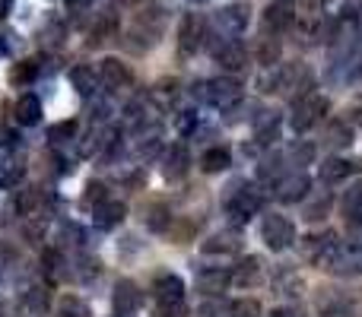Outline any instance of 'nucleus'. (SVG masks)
Wrapping results in <instances>:
<instances>
[{"instance_id":"obj_1","label":"nucleus","mask_w":362,"mask_h":317,"mask_svg":"<svg viewBox=\"0 0 362 317\" xmlns=\"http://www.w3.org/2000/svg\"><path fill=\"white\" fill-rule=\"evenodd\" d=\"M264 92H280V95H302L312 89V73L305 64H283V67H270V73L261 80Z\"/></svg>"},{"instance_id":"obj_2","label":"nucleus","mask_w":362,"mask_h":317,"mask_svg":"<svg viewBox=\"0 0 362 317\" xmlns=\"http://www.w3.org/2000/svg\"><path fill=\"white\" fill-rule=\"evenodd\" d=\"M163 29H165V10L159 4H150L146 10L137 13V19H134L131 32H127V48L131 51H150L153 44L159 42Z\"/></svg>"},{"instance_id":"obj_3","label":"nucleus","mask_w":362,"mask_h":317,"mask_svg":"<svg viewBox=\"0 0 362 317\" xmlns=\"http://www.w3.org/2000/svg\"><path fill=\"white\" fill-rule=\"evenodd\" d=\"M327 108H331V102H327V95L321 92H302L293 99V112H289V127H293L296 133H308L312 127H318L321 121H325Z\"/></svg>"},{"instance_id":"obj_4","label":"nucleus","mask_w":362,"mask_h":317,"mask_svg":"<svg viewBox=\"0 0 362 317\" xmlns=\"http://www.w3.org/2000/svg\"><path fill=\"white\" fill-rule=\"evenodd\" d=\"M264 206V193L257 184H232L226 193V216L235 225H245L251 216H257Z\"/></svg>"},{"instance_id":"obj_5","label":"nucleus","mask_w":362,"mask_h":317,"mask_svg":"<svg viewBox=\"0 0 362 317\" xmlns=\"http://www.w3.org/2000/svg\"><path fill=\"white\" fill-rule=\"evenodd\" d=\"M340 238L337 232H312V235L299 238V251L302 257H305L308 263H315L318 270H327L331 267V261L340 254Z\"/></svg>"},{"instance_id":"obj_6","label":"nucleus","mask_w":362,"mask_h":317,"mask_svg":"<svg viewBox=\"0 0 362 317\" xmlns=\"http://www.w3.org/2000/svg\"><path fill=\"white\" fill-rule=\"evenodd\" d=\"M261 241L267 244L274 254H280V251L296 244V225L289 222L283 213H267L261 222Z\"/></svg>"},{"instance_id":"obj_7","label":"nucleus","mask_w":362,"mask_h":317,"mask_svg":"<svg viewBox=\"0 0 362 317\" xmlns=\"http://www.w3.org/2000/svg\"><path fill=\"white\" fill-rule=\"evenodd\" d=\"M327 44H331V54L334 61H350V54L359 48V25L356 19H340L337 25L331 29V35H327Z\"/></svg>"},{"instance_id":"obj_8","label":"nucleus","mask_w":362,"mask_h":317,"mask_svg":"<svg viewBox=\"0 0 362 317\" xmlns=\"http://www.w3.org/2000/svg\"><path fill=\"white\" fill-rule=\"evenodd\" d=\"M204 99L210 102L213 108H219V112H232V108L242 102V83L232 80V76H219V80H210V83H206Z\"/></svg>"},{"instance_id":"obj_9","label":"nucleus","mask_w":362,"mask_h":317,"mask_svg":"<svg viewBox=\"0 0 362 317\" xmlns=\"http://www.w3.org/2000/svg\"><path fill=\"white\" fill-rule=\"evenodd\" d=\"M308 191H312V178H308L302 168H293V172H286L274 184V197L280 200V203H299V200L308 197Z\"/></svg>"},{"instance_id":"obj_10","label":"nucleus","mask_w":362,"mask_h":317,"mask_svg":"<svg viewBox=\"0 0 362 317\" xmlns=\"http://www.w3.org/2000/svg\"><path fill=\"white\" fill-rule=\"evenodd\" d=\"M213 61L226 70V73H238V70L248 67V48L235 38H226V42L213 44Z\"/></svg>"},{"instance_id":"obj_11","label":"nucleus","mask_w":362,"mask_h":317,"mask_svg":"<svg viewBox=\"0 0 362 317\" xmlns=\"http://www.w3.org/2000/svg\"><path fill=\"white\" fill-rule=\"evenodd\" d=\"M99 83L105 89H112V92H121V89H127L134 83V73L124 61H118V57H105V61L99 64Z\"/></svg>"},{"instance_id":"obj_12","label":"nucleus","mask_w":362,"mask_h":317,"mask_svg":"<svg viewBox=\"0 0 362 317\" xmlns=\"http://www.w3.org/2000/svg\"><path fill=\"white\" fill-rule=\"evenodd\" d=\"M187 168H191V152H187L185 143H172L159 159V172H163L165 181H181L187 174Z\"/></svg>"},{"instance_id":"obj_13","label":"nucleus","mask_w":362,"mask_h":317,"mask_svg":"<svg viewBox=\"0 0 362 317\" xmlns=\"http://www.w3.org/2000/svg\"><path fill=\"white\" fill-rule=\"evenodd\" d=\"M204 38H206L204 19H200L197 13H187V16L181 19V25H178V48L185 51V54H194V51L204 44Z\"/></svg>"},{"instance_id":"obj_14","label":"nucleus","mask_w":362,"mask_h":317,"mask_svg":"<svg viewBox=\"0 0 362 317\" xmlns=\"http://www.w3.org/2000/svg\"><path fill=\"white\" fill-rule=\"evenodd\" d=\"M251 23V6L248 4H229L216 13V25L226 32V35H238L245 32Z\"/></svg>"},{"instance_id":"obj_15","label":"nucleus","mask_w":362,"mask_h":317,"mask_svg":"<svg viewBox=\"0 0 362 317\" xmlns=\"http://www.w3.org/2000/svg\"><path fill=\"white\" fill-rule=\"evenodd\" d=\"M124 219H127V206L121 203V200H102V203L93 210V225H95L99 232L118 229Z\"/></svg>"},{"instance_id":"obj_16","label":"nucleus","mask_w":362,"mask_h":317,"mask_svg":"<svg viewBox=\"0 0 362 317\" xmlns=\"http://www.w3.org/2000/svg\"><path fill=\"white\" fill-rule=\"evenodd\" d=\"M229 286H232V273L223 267H206L197 273V292H204L206 299H219Z\"/></svg>"},{"instance_id":"obj_17","label":"nucleus","mask_w":362,"mask_h":317,"mask_svg":"<svg viewBox=\"0 0 362 317\" xmlns=\"http://www.w3.org/2000/svg\"><path fill=\"white\" fill-rule=\"evenodd\" d=\"M112 305L118 314H134L140 305H144V295H140L137 282L131 280H118L115 282V292H112Z\"/></svg>"},{"instance_id":"obj_18","label":"nucleus","mask_w":362,"mask_h":317,"mask_svg":"<svg viewBox=\"0 0 362 317\" xmlns=\"http://www.w3.org/2000/svg\"><path fill=\"white\" fill-rule=\"evenodd\" d=\"M327 273H334L337 280H356V276H362V251L340 248V254L331 261Z\"/></svg>"},{"instance_id":"obj_19","label":"nucleus","mask_w":362,"mask_h":317,"mask_svg":"<svg viewBox=\"0 0 362 317\" xmlns=\"http://www.w3.org/2000/svg\"><path fill=\"white\" fill-rule=\"evenodd\" d=\"M356 172H362V162L334 156V159H325V165L318 168V178L325 181V184H337V181H346L350 174H356Z\"/></svg>"},{"instance_id":"obj_20","label":"nucleus","mask_w":362,"mask_h":317,"mask_svg":"<svg viewBox=\"0 0 362 317\" xmlns=\"http://www.w3.org/2000/svg\"><path fill=\"white\" fill-rule=\"evenodd\" d=\"M296 25V10H293V4H280V0H274V4L264 10V29L267 32H286V29H293Z\"/></svg>"},{"instance_id":"obj_21","label":"nucleus","mask_w":362,"mask_h":317,"mask_svg":"<svg viewBox=\"0 0 362 317\" xmlns=\"http://www.w3.org/2000/svg\"><path fill=\"white\" fill-rule=\"evenodd\" d=\"M153 292H156V301H163V305H178V301H185V280L175 273H163L153 286Z\"/></svg>"},{"instance_id":"obj_22","label":"nucleus","mask_w":362,"mask_h":317,"mask_svg":"<svg viewBox=\"0 0 362 317\" xmlns=\"http://www.w3.org/2000/svg\"><path fill=\"white\" fill-rule=\"evenodd\" d=\"M353 124L350 121H344V118H334L331 124L325 127V146L327 150H350L353 146Z\"/></svg>"},{"instance_id":"obj_23","label":"nucleus","mask_w":362,"mask_h":317,"mask_svg":"<svg viewBox=\"0 0 362 317\" xmlns=\"http://www.w3.org/2000/svg\"><path fill=\"white\" fill-rule=\"evenodd\" d=\"M200 251H204V254H210V257H232V254H238V251H242V238H238L235 232H219V235L206 238Z\"/></svg>"},{"instance_id":"obj_24","label":"nucleus","mask_w":362,"mask_h":317,"mask_svg":"<svg viewBox=\"0 0 362 317\" xmlns=\"http://www.w3.org/2000/svg\"><path fill=\"white\" fill-rule=\"evenodd\" d=\"M255 140L257 146H270L274 140H280V114L276 112H261L255 118Z\"/></svg>"},{"instance_id":"obj_25","label":"nucleus","mask_w":362,"mask_h":317,"mask_svg":"<svg viewBox=\"0 0 362 317\" xmlns=\"http://www.w3.org/2000/svg\"><path fill=\"white\" fill-rule=\"evenodd\" d=\"M289 162H286V152H270V156L261 159V165H257V178L264 181V184H276V181L286 174Z\"/></svg>"},{"instance_id":"obj_26","label":"nucleus","mask_w":362,"mask_h":317,"mask_svg":"<svg viewBox=\"0 0 362 317\" xmlns=\"http://www.w3.org/2000/svg\"><path fill=\"white\" fill-rule=\"evenodd\" d=\"M13 118L23 127H35L38 121H42V102H38L35 95H23V99L13 105Z\"/></svg>"},{"instance_id":"obj_27","label":"nucleus","mask_w":362,"mask_h":317,"mask_svg":"<svg viewBox=\"0 0 362 317\" xmlns=\"http://www.w3.org/2000/svg\"><path fill=\"white\" fill-rule=\"evenodd\" d=\"M70 83H74V89L80 95H93L95 86H99V70L86 67V64H76V67L70 70Z\"/></svg>"},{"instance_id":"obj_28","label":"nucleus","mask_w":362,"mask_h":317,"mask_svg":"<svg viewBox=\"0 0 362 317\" xmlns=\"http://www.w3.org/2000/svg\"><path fill=\"white\" fill-rule=\"evenodd\" d=\"M331 206H334V197H331V193H327V191H318L305 206H302V219H305V222H321V219L331 213Z\"/></svg>"},{"instance_id":"obj_29","label":"nucleus","mask_w":362,"mask_h":317,"mask_svg":"<svg viewBox=\"0 0 362 317\" xmlns=\"http://www.w3.org/2000/svg\"><path fill=\"white\" fill-rule=\"evenodd\" d=\"M115 32H118V16L108 10V13H102V16L95 19L93 32H89V44H93V48H99V44H105Z\"/></svg>"},{"instance_id":"obj_30","label":"nucleus","mask_w":362,"mask_h":317,"mask_svg":"<svg viewBox=\"0 0 362 317\" xmlns=\"http://www.w3.org/2000/svg\"><path fill=\"white\" fill-rule=\"evenodd\" d=\"M229 165H232V152L226 150V146H213V150H206L204 156H200V168H204L206 174H219Z\"/></svg>"},{"instance_id":"obj_31","label":"nucleus","mask_w":362,"mask_h":317,"mask_svg":"<svg viewBox=\"0 0 362 317\" xmlns=\"http://www.w3.org/2000/svg\"><path fill=\"white\" fill-rule=\"evenodd\" d=\"M257 280H261V261H257V257H242L238 267L232 270V282H238V286H255Z\"/></svg>"},{"instance_id":"obj_32","label":"nucleus","mask_w":362,"mask_h":317,"mask_svg":"<svg viewBox=\"0 0 362 317\" xmlns=\"http://www.w3.org/2000/svg\"><path fill=\"white\" fill-rule=\"evenodd\" d=\"M257 64H261V67H276V64H280V54H283V48H280V42H276V38H270V35H264L261 42H257Z\"/></svg>"},{"instance_id":"obj_33","label":"nucleus","mask_w":362,"mask_h":317,"mask_svg":"<svg viewBox=\"0 0 362 317\" xmlns=\"http://www.w3.org/2000/svg\"><path fill=\"white\" fill-rule=\"evenodd\" d=\"M35 76H38V61H32V57L16 61L10 67V83H13V86H29Z\"/></svg>"},{"instance_id":"obj_34","label":"nucleus","mask_w":362,"mask_h":317,"mask_svg":"<svg viewBox=\"0 0 362 317\" xmlns=\"http://www.w3.org/2000/svg\"><path fill=\"white\" fill-rule=\"evenodd\" d=\"M54 317H89V308L80 295H61L54 305Z\"/></svg>"},{"instance_id":"obj_35","label":"nucleus","mask_w":362,"mask_h":317,"mask_svg":"<svg viewBox=\"0 0 362 317\" xmlns=\"http://www.w3.org/2000/svg\"><path fill=\"white\" fill-rule=\"evenodd\" d=\"M42 203H45V197H42V191H38V187L19 191V197H16V213H19V216H35V213L42 210Z\"/></svg>"},{"instance_id":"obj_36","label":"nucleus","mask_w":362,"mask_h":317,"mask_svg":"<svg viewBox=\"0 0 362 317\" xmlns=\"http://www.w3.org/2000/svg\"><path fill=\"white\" fill-rule=\"evenodd\" d=\"M23 308L29 314H45L48 311V289L45 286H32V289H25V295H23Z\"/></svg>"},{"instance_id":"obj_37","label":"nucleus","mask_w":362,"mask_h":317,"mask_svg":"<svg viewBox=\"0 0 362 317\" xmlns=\"http://www.w3.org/2000/svg\"><path fill=\"white\" fill-rule=\"evenodd\" d=\"M38 38H42L45 51H57V48H64V42H67V29H64L61 23H48Z\"/></svg>"},{"instance_id":"obj_38","label":"nucleus","mask_w":362,"mask_h":317,"mask_svg":"<svg viewBox=\"0 0 362 317\" xmlns=\"http://www.w3.org/2000/svg\"><path fill=\"white\" fill-rule=\"evenodd\" d=\"M340 210H344L346 219H359L362 216V184H353L350 191L340 200Z\"/></svg>"},{"instance_id":"obj_39","label":"nucleus","mask_w":362,"mask_h":317,"mask_svg":"<svg viewBox=\"0 0 362 317\" xmlns=\"http://www.w3.org/2000/svg\"><path fill=\"white\" fill-rule=\"evenodd\" d=\"M312 159H315V146L305 143V140H299V143H293L286 150V162H289V165H299L302 168V165H308Z\"/></svg>"},{"instance_id":"obj_40","label":"nucleus","mask_w":362,"mask_h":317,"mask_svg":"<svg viewBox=\"0 0 362 317\" xmlns=\"http://www.w3.org/2000/svg\"><path fill=\"white\" fill-rule=\"evenodd\" d=\"M229 317H261V301L257 299H238L229 305Z\"/></svg>"},{"instance_id":"obj_41","label":"nucleus","mask_w":362,"mask_h":317,"mask_svg":"<svg viewBox=\"0 0 362 317\" xmlns=\"http://www.w3.org/2000/svg\"><path fill=\"white\" fill-rule=\"evenodd\" d=\"M23 174H25V168H23V162H6V165H0V187H13V184H19L23 181Z\"/></svg>"},{"instance_id":"obj_42","label":"nucleus","mask_w":362,"mask_h":317,"mask_svg":"<svg viewBox=\"0 0 362 317\" xmlns=\"http://www.w3.org/2000/svg\"><path fill=\"white\" fill-rule=\"evenodd\" d=\"M102 200H108L105 197V184H102V181H89L86 184V191H83V206H99Z\"/></svg>"},{"instance_id":"obj_43","label":"nucleus","mask_w":362,"mask_h":317,"mask_svg":"<svg viewBox=\"0 0 362 317\" xmlns=\"http://www.w3.org/2000/svg\"><path fill=\"white\" fill-rule=\"evenodd\" d=\"M76 137V121H64V124L48 127V140L51 143H64V140H74Z\"/></svg>"},{"instance_id":"obj_44","label":"nucleus","mask_w":362,"mask_h":317,"mask_svg":"<svg viewBox=\"0 0 362 317\" xmlns=\"http://www.w3.org/2000/svg\"><path fill=\"white\" fill-rule=\"evenodd\" d=\"M346 248L362 251V216L359 219H346Z\"/></svg>"},{"instance_id":"obj_45","label":"nucleus","mask_w":362,"mask_h":317,"mask_svg":"<svg viewBox=\"0 0 362 317\" xmlns=\"http://www.w3.org/2000/svg\"><path fill=\"white\" fill-rule=\"evenodd\" d=\"M146 225H150L153 232H163L165 225H169V210H165V206H156V210L150 213V219H146Z\"/></svg>"},{"instance_id":"obj_46","label":"nucleus","mask_w":362,"mask_h":317,"mask_svg":"<svg viewBox=\"0 0 362 317\" xmlns=\"http://www.w3.org/2000/svg\"><path fill=\"white\" fill-rule=\"evenodd\" d=\"M229 314V305H223V301H204L200 305V317H223Z\"/></svg>"},{"instance_id":"obj_47","label":"nucleus","mask_w":362,"mask_h":317,"mask_svg":"<svg viewBox=\"0 0 362 317\" xmlns=\"http://www.w3.org/2000/svg\"><path fill=\"white\" fill-rule=\"evenodd\" d=\"M187 311H185V301H178V305H163L159 301V308H156V314L153 317H185Z\"/></svg>"},{"instance_id":"obj_48","label":"nucleus","mask_w":362,"mask_h":317,"mask_svg":"<svg viewBox=\"0 0 362 317\" xmlns=\"http://www.w3.org/2000/svg\"><path fill=\"white\" fill-rule=\"evenodd\" d=\"M194 127H197V114H194V112H185V114L178 118V131H181V133H191Z\"/></svg>"},{"instance_id":"obj_49","label":"nucleus","mask_w":362,"mask_h":317,"mask_svg":"<svg viewBox=\"0 0 362 317\" xmlns=\"http://www.w3.org/2000/svg\"><path fill=\"white\" fill-rule=\"evenodd\" d=\"M270 317H302V314H299V308H276Z\"/></svg>"},{"instance_id":"obj_50","label":"nucleus","mask_w":362,"mask_h":317,"mask_svg":"<svg viewBox=\"0 0 362 317\" xmlns=\"http://www.w3.org/2000/svg\"><path fill=\"white\" fill-rule=\"evenodd\" d=\"M64 4H67L70 10H76V13H80V10H86V6L93 4V0H64Z\"/></svg>"},{"instance_id":"obj_51","label":"nucleus","mask_w":362,"mask_h":317,"mask_svg":"<svg viewBox=\"0 0 362 317\" xmlns=\"http://www.w3.org/2000/svg\"><path fill=\"white\" fill-rule=\"evenodd\" d=\"M10 10H13V0H0V19H4Z\"/></svg>"},{"instance_id":"obj_52","label":"nucleus","mask_w":362,"mask_h":317,"mask_svg":"<svg viewBox=\"0 0 362 317\" xmlns=\"http://www.w3.org/2000/svg\"><path fill=\"white\" fill-rule=\"evenodd\" d=\"M118 6H137V0H115Z\"/></svg>"},{"instance_id":"obj_53","label":"nucleus","mask_w":362,"mask_h":317,"mask_svg":"<svg viewBox=\"0 0 362 317\" xmlns=\"http://www.w3.org/2000/svg\"><path fill=\"white\" fill-rule=\"evenodd\" d=\"M191 4H206V0H191Z\"/></svg>"},{"instance_id":"obj_54","label":"nucleus","mask_w":362,"mask_h":317,"mask_svg":"<svg viewBox=\"0 0 362 317\" xmlns=\"http://www.w3.org/2000/svg\"><path fill=\"white\" fill-rule=\"evenodd\" d=\"M337 317H350V314H337Z\"/></svg>"},{"instance_id":"obj_55","label":"nucleus","mask_w":362,"mask_h":317,"mask_svg":"<svg viewBox=\"0 0 362 317\" xmlns=\"http://www.w3.org/2000/svg\"><path fill=\"white\" fill-rule=\"evenodd\" d=\"M280 4H289V0H280Z\"/></svg>"},{"instance_id":"obj_56","label":"nucleus","mask_w":362,"mask_h":317,"mask_svg":"<svg viewBox=\"0 0 362 317\" xmlns=\"http://www.w3.org/2000/svg\"><path fill=\"white\" fill-rule=\"evenodd\" d=\"M359 76H362V67H359Z\"/></svg>"}]
</instances>
